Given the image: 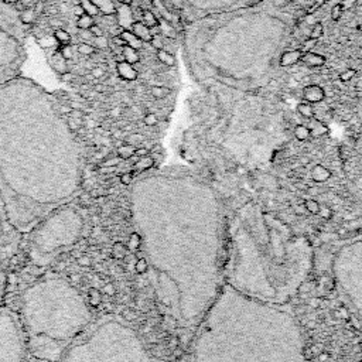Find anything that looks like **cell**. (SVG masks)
Listing matches in <instances>:
<instances>
[{"label":"cell","instance_id":"cell-1","mask_svg":"<svg viewBox=\"0 0 362 362\" xmlns=\"http://www.w3.org/2000/svg\"><path fill=\"white\" fill-rule=\"evenodd\" d=\"M158 308L181 334L195 328L225 285L226 221L213 187L181 171H153L130 187Z\"/></svg>","mask_w":362,"mask_h":362},{"label":"cell","instance_id":"cell-2","mask_svg":"<svg viewBox=\"0 0 362 362\" xmlns=\"http://www.w3.org/2000/svg\"><path fill=\"white\" fill-rule=\"evenodd\" d=\"M82 154L53 95L27 79L0 85V201L28 233L81 191Z\"/></svg>","mask_w":362,"mask_h":362},{"label":"cell","instance_id":"cell-3","mask_svg":"<svg viewBox=\"0 0 362 362\" xmlns=\"http://www.w3.org/2000/svg\"><path fill=\"white\" fill-rule=\"evenodd\" d=\"M313 258L306 236L253 201L226 222L223 280L246 296L288 306L313 269Z\"/></svg>","mask_w":362,"mask_h":362},{"label":"cell","instance_id":"cell-4","mask_svg":"<svg viewBox=\"0 0 362 362\" xmlns=\"http://www.w3.org/2000/svg\"><path fill=\"white\" fill-rule=\"evenodd\" d=\"M193 362H307L304 340L288 306L223 285L194 331Z\"/></svg>","mask_w":362,"mask_h":362},{"label":"cell","instance_id":"cell-5","mask_svg":"<svg viewBox=\"0 0 362 362\" xmlns=\"http://www.w3.org/2000/svg\"><path fill=\"white\" fill-rule=\"evenodd\" d=\"M17 317L27 351L47 362L58 361L92 323L82 294L58 276L38 279L27 286Z\"/></svg>","mask_w":362,"mask_h":362},{"label":"cell","instance_id":"cell-6","mask_svg":"<svg viewBox=\"0 0 362 362\" xmlns=\"http://www.w3.org/2000/svg\"><path fill=\"white\" fill-rule=\"evenodd\" d=\"M57 362H154L135 328L116 316H105L71 344Z\"/></svg>","mask_w":362,"mask_h":362},{"label":"cell","instance_id":"cell-7","mask_svg":"<svg viewBox=\"0 0 362 362\" xmlns=\"http://www.w3.org/2000/svg\"><path fill=\"white\" fill-rule=\"evenodd\" d=\"M84 228V217L72 205L53 210L28 232V259L36 268L48 266L79 241Z\"/></svg>","mask_w":362,"mask_h":362},{"label":"cell","instance_id":"cell-8","mask_svg":"<svg viewBox=\"0 0 362 362\" xmlns=\"http://www.w3.org/2000/svg\"><path fill=\"white\" fill-rule=\"evenodd\" d=\"M333 273L338 290L362 320V235L337 251Z\"/></svg>","mask_w":362,"mask_h":362},{"label":"cell","instance_id":"cell-9","mask_svg":"<svg viewBox=\"0 0 362 362\" xmlns=\"http://www.w3.org/2000/svg\"><path fill=\"white\" fill-rule=\"evenodd\" d=\"M26 353L19 317L0 304V362H24Z\"/></svg>","mask_w":362,"mask_h":362},{"label":"cell","instance_id":"cell-10","mask_svg":"<svg viewBox=\"0 0 362 362\" xmlns=\"http://www.w3.org/2000/svg\"><path fill=\"white\" fill-rule=\"evenodd\" d=\"M20 236L21 233L10 223L4 207L0 201V304L6 291L10 262L19 249Z\"/></svg>","mask_w":362,"mask_h":362},{"label":"cell","instance_id":"cell-11","mask_svg":"<svg viewBox=\"0 0 362 362\" xmlns=\"http://www.w3.org/2000/svg\"><path fill=\"white\" fill-rule=\"evenodd\" d=\"M116 24L122 28V30H130L133 23H135V17H133V10L129 4H121L116 9Z\"/></svg>","mask_w":362,"mask_h":362},{"label":"cell","instance_id":"cell-12","mask_svg":"<svg viewBox=\"0 0 362 362\" xmlns=\"http://www.w3.org/2000/svg\"><path fill=\"white\" fill-rule=\"evenodd\" d=\"M116 71H118L119 78L123 79V81H128V82L136 81L138 76H139L138 70H136L132 64L126 63V61H118V64H116Z\"/></svg>","mask_w":362,"mask_h":362},{"label":"cell","instance_id":"cell-13","mask_svg":"<svg viewBox=\"0 0 362 362\" xmlns=\"http://www.w3.org/2000/svg\"><path fill=\"white\" fill-rule=\"evenodd\" d=\"M303 98L306 99V102L318 103L325 98V92L320 85H307L303 89Z\"/></svg>","mask_w":362,"mask_h":362},{"label":"cell","instance_id":"cell-14","mask_svg":"<svg viewBox=\"0 0 362 362\" xmlns=\"http://www.w3.org/2000/svg\"><path fill=\"white\" fill-rule=\"evenodd\" d=\"M300 61L310 68H318V67H323L325 64V57L321 56V54H317V53L306 51V53H303V57H301Z\"/></svg>","mask_w":362,"mask_h":362},{"label":"cell","instance_id":"cell-15","mask_svg":"<svg viewBox=\"0 0 362 362\" xmlns=\"http://www.w3.org/2000/svg\"><path fill=\"white\" fill-rule=\"evenodd\" d=\"M130 31L139 40H142L143 43H150L151 38H153L151 33H150V28L145 23H142V21H135L132 28H130Z\"/></svg>","mask_w":362,"mask_h":362},{"label":"cell","instance_id":"cell-16","mask_svg":"<svg viewBox=\"0 0 362 362\" xmlns=\"http://www.w3.org/2000/svg\"><path fill=\"white\" fill-rule=\"evenodd\" d=\"M303 51L301 50H290L280 57V65L282 67H293L301 60Z\"/></svg>","mask_w":362,"mask_h":362},{"label":"cell","instance_id":"cell-17","mask_svg":"<svg viewBox=\"0 0 362 362\" xmlns=\"http://www.w3.org/2000/svg\"><path fill=\"white\" fill-rule=\"evenodd\" d=\"M119 36L125 41V46H129L132 48H135V50H140L143 47V41L136 37L130 30H122V33Z\"/></svg>","mask_w":362,"mask_h":362},{"label":"cell","instance_id":"cell-18","mask_svg":"<svg viewBox=\"0 0 362 362\" xmlns=\"http://www.w3.org/2000/svg\"><path fill=\"white\" fill-rule=\"evenodd\" d=\"M122 57H123V61H126L132 65L138 64L140 61L139 50H135L129 46L122 47Z\"/></svg>","mask_w":362,"mask_h":362},{"label":"cell","instance_id":"cell-19","mask_svg":"<svg viewBox=\"0 0 362 362\" xmlns=\"http://www.w3.org/2000/svg\"><path fill=\"white\" fill-rule=\"evenodd\" d=\"M95 4L98 6L99 11L102 13L103 16H109V14H115L116 13V7L113 4L112 0H93Z\"/></svg>","mask_w":362,"mask_h":362},{"label":"cell","instance_id":"cell-20","mask_svg":"<svg viewBox=\"0 0 362 362\" xmlns=\"http://www.w3.org/2000/svg\"><path fill=\"white\" fill-rule=\"evenodd\" d=\"M157 60L161 63L163 65H166V67H174L176 65V57L173 56L171 53H168L167 50H157Z\"/></svg>","mask_w":362,"mask_h":362},{"label":"cell","instance_id":"cell-21","mask_svg":"<svg viewBox=\"0 0 362 362\" xmlns=\"http://www.w3.org/2000/svg\"><path fill=\"white\" fill-rule=\"evenodd\" d=\"M79 6L82 7L85 14H89L92 17H96V16L101 14V11H99L93 0H79Z\"/></svg>","mask_w":362,"mask_h":362},{"label":"cell","instance_id":"cell-22","mask_svg":"<svg viewBox=\"0 0 362 362\" xmlns=\"http://www.w3.org/2000/svg\"><path fill=\"white\" fill-rule=\"evenodd\" d=\"M308 129H310V133H311V136H314V138H318V136H323L324 133H327V126L323 125L320 121H317L314 118H311V121H310V126H308Z\"/></svg>","mask_w":362,"mask_h":362},{"label":"cell","instance_id":"cell-23","mask_svg":"<svg viewBox=\"0 0 362 362\" xmlns=\"http://www.w3.org/2000/svg\"><path fill=\"white\" fill-rule=\"evenodd\" d=\"M53 36L56 37L58 46L64 47V46H70V44H71V34H70L67 30H64V28H61V27L57 28Z\"/></svg>","mask_w":362,"mask_h":362},{"label":"cell","instance_id":"cell-24","mask_svg":"<svg viewBox=\"0 0 362 362\" xmlns=\"http://www.w3.org/2000/svg\"><path fill=\"white\" fill-rule=\"evenodd\" d=\"M142 23H145L149 28L156 27L158 26V19L157 16L154 14L153 10H143V14H142Z\"/></svg>","mask_w":362,"mask_h":362},{"label":"cell","instance_id":"cell-25","mask_svg":"<svg viewBox=\"0 0 362 362\" xmlns=\"http://www.w3.org/2000/svg\"><path fill=\"white\" fill-rule=\"evenodd\" d=\"M95 24V17L89 16V14H82L76 19V27L79 30H89Z\"/></svg>","mask_w":362,"mask_h":362},{"label":"cell","instance_id":"cell-26","mask_svg":"<svg viewBox=\"0 0 362 362\" xmlns=\"http://www.w3.org/2000/svg\"><path fill=\"white\" fill-rule=\"evenodd\" d=\"M297 112L303 116V118H306V119H311V118L314 116V109H313L311 103L308 102L300 103L297 106Z\"/></svg>","mask_w":362,"mask_h":362},{"label":"cell","instance_id":"cell-27","mask_svg":"<svg viewBox=\"0 0 362 362\" xmlns=\"http://www.w3.org/2000/svg\"><path fill=\"white\" fill-rule=\"evenodd\" d=\"M294 136H296V139L300 140V142H304V140H307L310 136H311V133H310L308 126L297 125V126L294 128Z\"/></svg>","mask_w":362,"mask_h":362},{"label":"cell","instance_id":"cell-28","mask_svg":"<svg viewBox=\"0 0 362 362\" xmlns=\"http://www.w3.org/2000/svg\"><path fill=\"white\" fill-rule=\"evenodd\" d=\"M170 89L168 88H166V86H158V85H156V86H153L151 89H150V93H151V96H154L156 99H163V98H166V96H168L170 95Z\"/></svg>","mask_w":362,"mask_h":362},{"label":"cell","instance_id":"cell-29","mask_svg":"<svg viewBox=\"0 0 362 362\" xmlns=\"http://www.w3.org/2000/svg\"><path fill=\"white\" fill-rule=\"evenodd\" d=\"M76 51L81 54V56H91V54H93L95 53V48H93V46L91 44V43H79L78 46H76Z\"/></svg>","mask_w":362,"mask_h":362},{"label":"cell","instance_id":"cell-30","mask_svg":"<svg viewBox=\"0 0 362 362\" xmlns=\"http://www.w3.org/2000/svg\"><path fill=\"white\" fill-rule=\"evenodd\" d=\"M89 43L92 44L93 48H99V50H105V48H108V47H109V40L105 37V36L93 37Z\"/></svg>","mask_w":362,"mask_h":362},{"label":"cell","instance_id":"cell-31","mask_svg":"<svg viewBox=\"0 0 362 362\" xmlns=\"http://www.w3.org/2000/svg\"><path fill=\"white\" fill-rule=\"evenodd\" d=\"M323 34H324V27H323V24H321V23H316V24L311 27V31H310V38H313V40H318L320 37H323Z\"/></svg>","mask_w":362,"mask_h":362},{"label":"cell","instance_id":"cell-32","mask_svg":"<svg viewBox=\"0 0 362 362\" xmlns=\"http://www.w3.org/2000/svg\"><path fill=\"white\" fill-rule=\"evenodd\" d=\"M38 44H40L41 47H46V48L58 46L56 37H54L53 34H51V36H46V37H43V38H38Z\"/></svg>","mask_w":362,"mask_h":362},{"label":"cell","instance_id":"cell-33","mask_svg":"<svg viewBox=\"0 0 362 362\" xmlns=\"http://www.w3.org/2000/svg\"><path fill=\"white\" fill-rule=\"evenodd\" d=\"M355 75H357V70H354V68H345L343 72L340 74V81L350 82L351 79H354Z\"/></svg>","mask_w":362,"mask_h":362},{"label":"cell","instance_id":"cell-34","mask_svg":"<svg viewBox=\"0 0 362 362\" xmlns=\"http://www.w3.org/2000/svg\"><path fill=\"white\" fill-rule=\"evenodd\" d=\"M34 19H36V10L33 9H26L23 10V13H21V20H23V23H34Z\"/></svg>","mask_w":362,"mask_h":362},{"label":"cell","instance_id":"cell-35","mask_svg":"<svg viewBox=\"0 0 362 362\" xmlns=\"http://www.w3.org/2000/svg\"><path fill=\"white\" fill-rule=\"evenodd\" d=\"M328 176H330L328 170L323 167V166H317V167L313 170V177H314L316 180H324V178H327Z\"/></svg>","mask_w":362,"mask_h":362},{"label":"cell","instance_id":"cell-36","mask_svg":"<svg viewBox=\"0 0 362 362\" xmlns=\"http://www.w3.org/2000/svg\"><path fill=\"white\" fill-rule=\"evenodd\" d=\"M60 54L63 56V58H65L67 61H70V60H72L74 58V48L70 44V46H64L61 47V50H60Z\"/></svg>","mask_w":362,"mask_h":362},{"label":"cell","instance_id":"cell-37","mask_svg":"<svg viewBox=\"0 0 362 362\" xmlns=\"http://www.w3.org/2000/svg\"><path fill=\"white\" fill-rule=\"evenodd\" d=\"M344 10H343V6L338 3V4H334L333 6V9H331V19L337 21V20L341 19V16H343Z\"/></svg>","mask_w":362,"mask_h":362},{"label":"cell","instance_id":"cell-38","mask_svg":"<svg viewBox=\"0 0 362 362\" xmlns=\"http://www.w3.org/2000/svg\"><path fill=\"white\" fill-rule=\"evenodd\" d=\"M143 122H145V125L146 126H154V125H157V115L156 113H146L145 115V118H143Z\"/></svg>","mask_w":362,"mask_h":362},{"label":"cell","instance_id":"cell-39","mask_svg":"<svg viewBox=\"0 0 362 362\" xmlns=\"http://www.w3.org/2000/svg\"><path fill=\"white\" fill-rule=\"evenodd\" d=\"M306 208L310 211V213H313V214H316L318 213L321 208H320V204L317 203L316 200H308L306 203Z\"/></svg>","mask_w":362,"mask_h":362},{"label":"cell","instance_id":"cell-40","mask_svg":"<svg viewBox=\"0 0 362 362\" xmlns=\"http://www.w3.org/2000/svg\"><path fill=\"white\" fill-rule=\"evenodd\" d=\"M136 150H135V147L133 146H130V145H126V146H123V147H121L119 149V154L121 156H123V157H129V156H132L133 153H135Z\"/></svg>","mask_w":362,"mask_h":362},{"label":"cell","instance_id":"cell-41","mask_svg":"<svg viewBox=\"0 0 362 362\" xmlns=\"http://www.w3.org/2000/svg\"><path fill=\"white\" fill-rule=\"evenodd\" d=\"M150 44L154 47L156 50H163V48H164V47H163L164 44H163V40L160 37V34H158V36H153L151 41H150Z\"/></svg>","mask_w":362,"mask_h":362},{"label":"cell","instance_id":"cell-42","mask_svg":"<svg viewBox=\"0 0 362 362\" xmlns=\"http://www.w3.org/2000/svg\"><path fill=\"white\" fill-rule=\"evenodd\" d=\"M105 74V68L102 67H96V68H92V71H91V75H92L95 79H101Z\"/></svg>","mask_w":362,"mask_h":362},{"label":"cell","instance_id":"cell-43","mask_svg":"<svg viewBox=\"0 0 362 362\" xmlns=\"http://www.w3.org/2000/svg\"><path fill=\"white\" fill-rule=\"evenodd\" d=\"M340 4L343 6V10H350L357 6V0H341Z\"/></svg>","mask_w":362,"mask_h":362},{"label":"cell","instance_id":"cell-44","mask_svg":"<svg viewBox=\"0 0 362 362\" xmlns=\"http://www.w3.org/2000/svg\"><path fill=\"white\" fill-rule=\"evenodd\" d=\"M79 37L84 40V43H89L91 40L93 38L92 33L89 31V30H81V33H79Z\"/></svg>","mask_w":362,"mask_h":362},{"label":"cell","instance_id":"cell-45","mask_svg":"<svg viewBox=\"0 0 362 362\" xmlns=\"http://www.w3.org/2000/svg\"><path fill=\"white\" fill-rule=\"evenodd\" d=\"M89 31L92 33L93 37H99V36H103V30L101 28V26H98L96 23L93 24L92 27L89 28Z\"/></svg>","mask_w":362,"mask_h":362},{"label":"cell","instance_id":"cell-46","mask_svg":"<svg viewBox=\"0 0 362 362\" xmlns=\"http://www.w3.org/2000/svg\"><path fill=\"white\" fill-rule=\"evenodd\" d=\"M316 44H317V40H313V38H308V40H307L306 43L303 44V48H301V51H303V53H306V51H308L310 48H313V47L316 46Z\"/></svg>","mask_w":362,"mask_h":362},{"label":"cell","instance_id":"cell-47","mask_svg":"<svg viewBox=\"0 0 362 362\" xmlns=\"http://www.w3.org/2000/svg\"><path fill=\"white\" fill-rule=\"evenodd\" d=\"M93 89H95V92H99V93H101V92H105V91H106L108 88H106V85L96 84V85H95V88H93Z\"/></svg>","mask_w":362,"mask_h":362},{"label":"cell","instance_id":"cell-48","mask_svg":"<svg viewBox=\"0 0 362 362\" xmlns=\"http://www.w3.org/2000/svg\"><path fill=\"white\" fill-rule=\"evenodd\" d=\"M74 14H75V16H78V17L84 14V10H82V7H81L79 4L74 6Z\"/></svg>","mask_w":362,"mask_h":362},{"label":"cell","instance_id":"cell-49","mask_svg":"<svg viewBox=\"0 0 362 362\" xmlns=\"http://www.w3.org/2000/svg\"><path fill=\"white\" fill-rule=\"evenodd\" d=\"M72 78H74V75L71 74V72H65V74H63V81H68V82H71L72 81Z\"/></svg>","mask_w":362,"mask_h":362},{"label":"cell","instance_id":"cell-50","mask_svg":"<svg viewBox=\"0 0 362 362\" xmlns=\"http://www.w3.org/2000/svg\"><path fill=\"white\" fill-rule=\"evenodd\" d=\"M112 115H113V116H119V115H121V108H115V109H112Z\"/></svg>","mask_w":362,"mask_h":362},{"label":"cell","instance_id":"cell-51","mask_svg":"<svg viewBox=\"0 0 362 362\" xmlns=\"http://www.w3.org/2000/svg\"><path fill=\"white\" fill-rule=\"evenodd\" d=\"M119 3H121V4H129V6H132L133 0H119Z\"/></svg>","mask_w":362,"mask_h":362},{"label":"cell","instance_id":"cell-52","mask_svg":"<svg viewBox=\"0 0 362 362\" xmlns=\"http://www.w3.org/2000/svg\"><path fill=\"white\" fill-rule=\"evenodd\" d=\"M357 6H362V0H357Z\"/></svg>","mask_w":362,"mask_h":362},{"label":"cell","instance_id":"cell-53","mask_svg":"<svg viewBox=\"0 0 362 362\" xmlns=\"http://www.w3.org/2000/svg\"><path fill=\"white\" fill-rule=\"evenodd\" d=\"M357 28H358L360 31H362V24H360V26H357Z\"/></svg>","mask_w":362,"mask_h":362}]
</instances>
